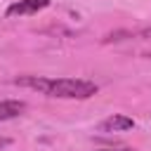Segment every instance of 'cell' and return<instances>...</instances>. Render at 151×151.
<instances>
[{"label":"cell","mask_w":151,"mask_h":151,"mask_svg":"<svg viewBox=\"0 0 151 151\" xmlns=\"http://www.w3.org/2000/svg\"><path fill=\"white\" fill-rule=\"evenodd\" d=\"M14 85L59 99H90L99 90L92 80H83V78H40V76H19L14 78Z\"/></svg>","instance_id":"6da1fadb"},{"label":"cell","mask_w":151,"mask_h":151,"mask_svg":"<svg viewBox=\"0 0 151 151\" xmlns=\"http://www.w3.org/2000/svg\"><path fill=\"white\" fill-rule=\"evenodd\" d=\"M50 5V0H19L12 2L7 7V17H26V14H38L40 9H45Z\"/></svg>","instance_id":"7a4b0ae2"},{"label":"cell","mask_w":151,"mask_h":151,"mask_svg":"<svg viewBox=\"0 0 151 151\" xmlns=\"http://www.w3.org/2000/svg\"><path fill=\"white\" fill-rule=\"evenodd\" d=\"M132 127H134V120L123 113H113L99 123V132H123V130H132Z\"/></svg>","instance_id":"3957f363"},{"label":"cell","mask_w":151,"mask_h":151,"mask_svg":"<svg viewBox=\"0 0 151 151\" xmlns=\"http://www.w3.org/2000/svg\"><path fill=\"white\" fill-rule=\"evenodd\" d=\"M24 109H26V104H24V101H19V99H5V101H0V123H2V120H12V118L21 116V113H24Z\"/></svg>","instance_id":"277c9868"},{"label":"cell","mask_w":151,"mask_h":151,"mask_svg":"<svg viewBox=\"0 0 151 151\" xmlns=\"http://www.w3.org/2000/svg\"><path fill=\"white\" fill-rule=\"evenodd\" d=\"M9 144H12L9 139H2V137H0V149H5V146H9Z\"/></svg>","instance_id":"5b68a950"},{"label":"cell","mask_w":151,"mask_h":151,"mask_svg":"<svg viewBox=\"0 0 151 151\" xmlns=\"http://www.w3.org/2000/svg\"><path fill=\"white\" fill-rule=\"evenodd\" d=\"M97 151H132V149H97Z\"/></svg>","instance_id":"8992f818"}]
</instances>
